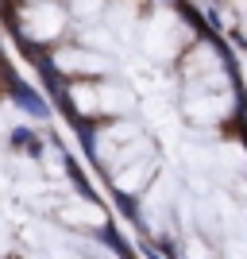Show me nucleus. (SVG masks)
Wrapping results in <instances>:
<instances>
[{
	"label": "nucleus",
	"mask_w": 247,
	"mask_h": 259,
	"mask_svg": "<svg viewBox=\"0 0 247 259\" xmlns=\"http://www.w3.org/2000/svg\"><path fill=\"white\" fill-rule=\"evenodd\" d=\"M143 47H147V54H155V58H170V54L178 51V23L170 20V12H159V16L147 23Z\"/></svg>",
	"instance_id": "nucleus-2"
},
{
	"label": "nucleus",
	"mask_w": 247,
	"mask_h": 259,
	"mask_svg": "<svg viewBox=\"0 0 247 259\" xmlns=\"http://www.w3.org/2000/svg\"><path fill=\"white\" fill-rule=\"evenodd\" d=\"M12 93H16L20 108H23V112H31V116H46V112H51V108L43 105V97H39L27 81H20V77H12Z\"/></svg>",
	"instance_id": "nucleus-4"
},
{
	"label": "nucleus",
	"mask_w": 247,
	"mask_h": 259,
	"mask_svg": "<svg viewBox=\"0 0 247 259\" xmlns=\"http://www.w3.org/2000/svg\"><path fill=\"white\" fill-rule=\"evenodd\" d=\"M62 8L58 4H39V8H27L23 12V27H27V43H43V39H54L62 31Z\"/></svg>",
	"instance_id": "nucleus-1"
},
{
	"label": "nucleus",
	"mask_w": 247,
	"mask_h": 259,
	"mask_svg": "<svg viewBox=\"0 0 247 259\" xmlns=\"http://www.w3.org/2000/svg\"><path fill=\"white\" fill-rule=\"evenodd\" d=\"M105 58L101 54H93V51H58V58H54V70L58 74H101L105 70Z\"/></svg>",
	"instance_id": "nucleus-3"
}]
</instances>
